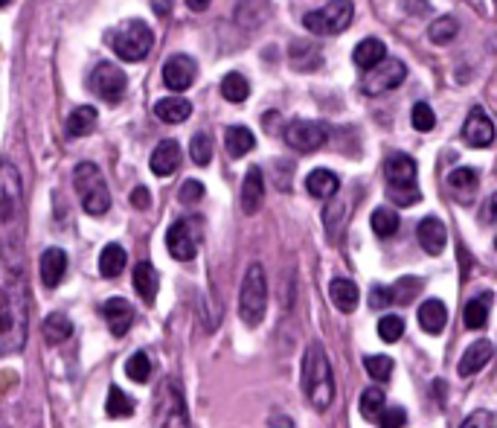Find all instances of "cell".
Returning a JSON list of instances; mask_svg holds the SVG:
<instances>
[{
  "instance_id": "cell-9",
  "label": "cell",
  "mask_w": 497,
  "mask_h": 428,
  "mask_svg": "<svg viewBox=\"0 0 497 428\" xmlns=\"http://www.w3.org/2000/svg\"><path fill=\"white\" fill-rule=\"evenodd\" d=\"M352 15H355L352 0H331L323 9L308 12L303 18V27L312 32V36H340L344 29H349Z\"/></svg>"
},
{
  "instance_id": "cell-36",
  "label": "cell",
  "mask_w": 497,
  "mask_h": 428,
  "mask_svg": "<svg viewBox=\"0 0 497 428\" xmlns=\"http://www.w3.org/2000/svg\"><path fill=\"white\" fill-rule=\"evenodd\" d=\"M457 32H460L457 18L445 15V18H436L434 24L428 27V38L434 41V44H439V47H445V44H451V41L457 38Z\"/></svg>"
},
{
  "instance_id": "cell-27",
  "label": "cell",
  "mask_w": 497,
  "mask_h": 428,
  "mask_svg": "<svg viewBox=\"0 0 497 428\" xmlns=\"http://www.w3.org/2000/svg\"><path fill=\"white\" fill-rule=\"evenodd\" d=\"M134 289L143 300H146L149 306L158 300V292H160V277L158 271H154L151 262H140V266L134 268Z\"/></svg>"
},
{
  "instance_id": "cell-25",
  "label": "cell",
  "mask_w": 497,
  "mask_h": 428,
  "mask_svg": "<svg viewBox=\"0 0 497 428\" xmlns=\"http://www.w3.org/2000/svg\"><path fill=\"white\" fill-rule=\"evenodd\" d=\"M306 190L314 199H335L340 190V178L331 169H312L306 178Z\"/></svg>"
},
{
  "instance_id": "cell-3",
  "label": "cell",
  "mask_w": 497,
  "mask_h": 428,
  "mask_svg": "<svg viewBox=\"0 0 497 428\" xmlns=\"http://www.w3.org/2000/svg\"><path fill=\"white\" fill-rule=\"evenodd\" d=\"M303 393L314 411H329L335 402V373L323 344L312 342L303 356Z\"/></svg>"
},
{
  "instance_id": "cell-1",
  "label": "cell",
  "mask_w": 497,
  "mask_h": 428,
  "mask_svg": "<svg viewBox=\"0 0 497 428\" xmlns=\"http://www.w3.org/2000/svg\"><path fill=\"white\" fill-rule=\"evenodd\" d=\"M27 236V204L20 172L9 160L0 163V262L20 271Z\"/></svg>"
},
{
  "instance_id": "cell-19",
  "label": "cell",
  "mask_w": 497,
  "mask_h": 428,
  "mask_svg": "<svg viewBox=\"0 0 497 428\" xmlns=\"http://www.w3.org/2000/svg\"><path fill=\"white\" fill-rule=\"evenodd\" d=\"M38 268H41V283L47 289H55V285H61L64 274H68V254L61 248H47L41 254Z\"/></svg>"
},
{
  "instance_id": "cell-50",
  "label": "cell",
  "mask_w": 497,
  "mask_h": 428,
  "mask_svg": "<svg viewBox=\"0 0 497 428\" xmlns=\"http://www.w3.org/2000/svg\"><path fill=\"white\" fill-rule=\"evenodd\" d=\"M172 6H175V0H151V9H154V15H172Z\"/></svg>"
},
{
  "instance_id": "cell-41",
  "label": "cell",
  "mask_w": 497,
  "mask_h": 428,
  "mask_svg": "<svg viewBox=\"0 0 497 428\" xmlns=\"http://www.w3.org/2000/svg\"><path fill=\"white\" fill-rule=\"evenodd\" d=\"M379 335H381V342L395 344L404 335V317H399V315H384L381 321H379Z\"/></svg>"
},
{
  "instance_id": "cell-31",
  "label": "cell",
  "mask_w": 497,
  "mask_h": 428,
  "mask_svg": "<svg viewBox=\"0 0 497 428\" xmlns=\"http://www.w3.org/2000/svg\"><path fill=\"white\" fill-rule=\"evenodd\" d=\"M96 119H99V111L94 105H79L76 111L68 117V135L70 137H85L91 135L96 128Z\"/></svg>"
},
{
  "instance_id": "cell-26",
  "label": "cell",
  "mask_w": 497,
  "mask_h": 428,
  "mask_svg": "<svg viewBox=\"0 0 497 428\" xmlns=\"http://www.w3.org/2000/svg\"><path fill=\"white\" fill-rule=\"evenodd\" d=\"M154 114H158V119H163V123L178 126V123H183V119H190L192 105H190V100H183V96H166V100L154 105Z\"/></svg>"
},
{
  "instance_id": "cell-16",
  "label": "cell",
  "mask_w": 497,
  "mask_h": 428,
  "mask_svg": "<svg viewBox=\"0 0 497 428\" xmlns=\"http://www.w3.org/2000/svg\"><path fill=\"white\" fill-rule=\"evenodd\" d=\"M265 202V178L259 167H250L245 181H241V195H239V207L245 216H257L262 210Z\"/></svg>"
},
{
  "instance_id": "cell-24",
  "label": "cell",
  "mask_w": 497,
  "mask_h": 428,
  "mask_svg": "<svg viewBox=\"0 0 497 428\" xmlns=\"http://www.w3.org/2000/svg\"><path fill=\"white\" fill-rule=\"evenodd\" d=\"M329 298L331 303L338 306L340 312H355L358 309V298H361V292H358V285L346 280V277H335L329 283Z\"/></svg>"
},
{
  "instance_id": "cell-33",
  "label": "cell",
  "mask_w": 497,
  "mask_h": 428,
  "mask_svg": "<svg viewBox=\"0 0 497 428\" xmlns=\"http://www.w3.org/2000/svg\"><path fill=\"white\" fill-rule=\"evenodd\" d=\"M489 309H492V292H483L477 294L474 300H468L466 306V326L468 329H483L485 324H489Z\"/></svg>"
},
{
  "instance_id": "cell-49",
  "label": "cell",
  "mask_w": 497,
  "mask_h": 428,
  "mask_svg": "<svg viewBox=\"0 0 497 428\" xmlns=\"http://www.w3.org/2000/svg\"><path fill=\"white\" fill-rule=\"evenodd\" d=\"M131 204H134L137 210H146V207L151 204V195H149L146 186H137V190L131 193Z\"/></svg>"
},
{
  "instance_id": "cell-23",
  "label": "cell",
  "mask_w": 497,
  "mask_h": 428,
  "mask_svg": "<svg viewBox=\"0 0 497 428\" xmlns=\"http://www.w3.org/2000/svg\"><path fill=\"white\" fill-rule=\"evenodd\" d=\"M448 324V309L445 303L436 298H428L422 306H419V326L425 329L428 335H439Z\"/></svg>"
},
{
  "instance_id": "cell-34",
  "label": "cell",
  "mask_w": 497,
  "mask_h": 428,
  "mask_svg": "<svg viewBox=\"0 0 497 428\" xmlns=\"http://www.w3.org/2000/svg\"><path fill=\"white\" fill-rule=\"evenodd\" d=\"M370 225H372V234L375 236L390 239V236H395V230H399L402 222H399V213H395L393 207H375Z\"/></svg>"
},
{
  "instance_id": "cell-21",
  "label": "cell",
  "mask_w": 497,
  "mask_h": 428,
  "mask_svg": "<svg viewBox=\"0 0 497 428\" xmlns=\"http://www.w3.org/2000/svg\"><path fill=\"white\" fill-rule=\"evenodd\" d=\"M477 186H480V181H477V169H468V167H460V169H454L448 175V190H451V195H454V199L460 202V204H474V195H477Z\"/></svg>"
},
{
  "instance_id": "cell-52",
  "label": "cell",
  "mask_w": 497,
  "mask_h": 428,
  "mask_svg": "<svg viewBox=\"0 0 497 428\" xmlns=\"http://www.w3.org/2000/svg\"><path fill=\"white\" fill-rule=\"evenodd\" d=\"M186 6H190L192 12H204V9L209 6V0H186Z\"/></svg>"
},
{
  "instance_id": "cell-5",
  "label": "cell",
  "mask_w": 497,
  "mask_h": 428,
  "mask_svg": "<svg viewBox=\"0 0 497 428\" xmlns=\"http://www.w3.org/2000/svg\"><path fill=\"white\" fill-rule=\"evenodd\" d=\"M105 41L123 62H143L154 44V32L149 29L146 21L131 18V21H123V24H117L114 29H108Z\"/></svg>"
},
{
  "instance_id": "cell-28",
  "label": "cell",
  "mask_w": 497,
  "mask_h": 428,
  "mask_svg": "<svg viewBox=\"0 0 497 428\" xmlns=\"http://www.w3.org/2000/svg\"><path fill=\"white\" fill-rule=\"evenodd\" d=\"M126 262H128L126 248L117 245V243H110V245L102 248V254H99V274L108 277V280H114V277H119V274L126 271Z\"/></svg>"
},
{
  "instance_id": "cell-17",
  "label": "cell",
  "mask_w": 497,
  "mask_h": 428,
  "mask_svg": "<svg viewBox=\"0 0 497 428\" xmlns=\"http://www.w3.org/2000/svg\"><path fill=\"white\" fill-rule=\"evenodd\" d=\"M416 236H419V245H422L425 254L430 257H439L448 245V230L442 225V218L436 216H425L416 227Z\"/></svg>"
},
{
  "instance_id": "cell-11",
  "label": "cell",
  "mask_w": 497,
  "mask_h": 428,
  "mask_svg": "<svg viewBox=\"0 0 497 428\" xmlns=\"http://www.w3.org/2000/svg\"><path fill=\"white\" fill-rule=\"evenodd\" d=\"M87 85H91V91H94L102 103L117 105V103L126 96L128 79H126V73L117 68V64L99 62L96 68L91 70V76H87Z\"/></svg>"
},
{
  "instance_id": "cell-6",
  "label": "cell",
  "mask_w": 497,
  "mask_h": 428,
  "mask_svg": "<svg viewBox=\"0 0 497 428\" xmlns=\"http://www.w3.org/2000/svg\"><path fill=\"white\" fill-rule=\"evenodd\" d=\"M265 309H268V280H265V268L259 262L245 271L241 280V294H239V317L248 326H259Z\"/></svg>"
},
{
  "instance_id": "cell-53",
  "label": "cell",
  "mask_w": 497,
  "mask_h": 428,
  "mask_svg": "<svg viewBox=\"0 0 497 428\" xmlns=\"http://www.w3.org/2000/svg\"><path fill=\"white\" fill-rule=\"evenodd\" d=\"M9 4H12V0H0V6H9Z\"/></svg>"
},
{
  "instance_id": "cell-51",
  "label": "cell",
  "mask_w": 497,
  "mask_h": 428,
  "mask_svg": "<svg viewBox=\"0 0 497 428\" xmlns=\"http://www.w3.org/2000/svg\"><path fill=\"white\" fill-rule=\"evenodd\" d=\"M404 6L411 9L413 15H422V12H428V4H425V0H404Z\"/></svg>"
},
{
  "instance_id": "cell-38",
  "label": "cell",
  "mask_w": 497,
  "mask_h": 428,
  "mask_svg": "<svg viewBox=\"0 0 497 428\" xmlns=\"http://www.w3.org/2000/svg\"><path fill=\"white\" fill-rule=\"evenodd\" d=\"M126 376L131 379V382H137V385H143V382H149V376H151V358H149V353H134L128 361H126Z\"/></svg>"
},
{
  "instance_id": "cell-18",
  "label": "cell",
  "mask_w": 497,
  "mask_h": 428,
  "mask_svg": "<svg viewBox=\"0 0 497 428\" xmlns=\"http://www.w3.org/2000/svg\"><path fill=\"white\" fill-rule=\"evenodd\" d=\"M102 317H105L110 333H114L117 338H123L131 329V324H134V306L123 298H110L102 306Z\"/></svg>"
},
{
  "instance_id": "cell-4",
  "label": "cell",
  "mask_w": 497,
  "mask_h": 428,
  "mask_svg": "<svg viewBox=\"0 0 497 428\" xmlns=\"http://www.w3.org/2000/svg\"><path fill=\"white\" fill-rule=\"evenodd\" d=\"M384 178H387V199L399 207H413L422 202L416 184V160L411 155L395 152L384 160Z\"/></svg>"
},
{
  "instance_id": "cell-13",
  "label": "cell",
  "mask_w": 497,
  "mask_h": 428,
  "mask_svg": "<svg viewBox=\"0 0 497 428\" xmlns=\"http://www.w3.org/2000/svg\"><path fill=\"white\" fill-rule=\"evenodd\" d=\"M329 140V128L317 119H294L285 126V143L294 152H317L323 149Z\"/></svg>"
},
{
  "instance_id": "cell-8",
  "label": "cell",
  "mask_w": 497,
  "mask_h": 428,
  "mask_svg": "<svg viewBox=\"0 0 497 428\" xmlns=\"http://www.w3.org/2000/svg\"><path fill=\"white\" fill-rule=\"evenodd\" d=\"M154 425L166 428L190 425V414H186V399L178 379H163L158 393H154Z\"/></svg>"
},
{
  "instance_id": "cell-40",
  "label": "cell",
  "mask_w": 497,
  "mask_h": 428,
  "mask_svg": "<svg viewBox=\"0 0 497 428\" xmlns=\"http://www.w3.org/2000/svg\"><path fill=\"white\" fill-rule=\"evenodd\" d=\"M190 155L198 167H207L209 160H213V137L207 135V131H198L190 143Z\"/></svg>"
},
{
  "instance_id": "cell-32",
  "label": "cell",
  "mask_w": 497,
  "mask_h": 428,
  "mask_svg": "<svg viewBox=\"0 0 497 428\" xmlns=\"http://www.w3.org/2000/svg\"><path fill=\"white\" fill-rule=\"evenodd\" d=\"M41 333H44V338H47L50 344H61V342H68V338L73 335V324H70V317L53 312V315L44 317Z\"/></svg>"
},
{
  "instance_id": "cell-22",
  "label": "cell",
  "mask_w": 497,
  "mask_h": 428,
  "mask_svg": "<svg viewBox=\"0 0 497 428\" xmlns=\"http://www.w3.org/2000/svg\"><path fill=\"white\" fill-rule=\"evenodd\" d=\"M181 167V143L178 140H160L151 155V172L166 178V175L178 172Z\"/></svg>"
},
{
  "instance_id": "cell-44",
  "label": "cell",
  "mask_w": 497,
  "mask_h": 428,
  "mask_svg": "<svg viewBox=\"0 0 497 428\" xmlns=\"http://www.w3.org/2000/svg\"><path fill=\"white\" fill-rule=\"evenodd\" d=\"M411 123H413L416 131H434V126H436L434 108H430L428 103H416L413 111H411Z\"/></svg>"
},
{
  "instance_id": "cell-47",
  "label": "cell",
  "mask_w": 497,
  "mask_h": 428,
  "mask_svg": "<svg viewBox=\"0 0 497 428\" xmlns=\"http://www.w3.org/2000/svg\"><path fill=\"white\" fill-rule=\"evenodd\" d=\"M494 425H497V420L492 411H477L462 420V428H494Z\"/></svg>"
},
{
  "instance_id": "cell-37",
  "label": "cell",
  "mask_w": 497,
  "mask_h": 428,
  "mask_svg": "<svg viewBox=\"0 0 497 428\" xmlns=\"http://www.w3.org/2000/svg\"><path fill=\"white\" fill-rule=\"evenodd\" d=\"M384 405H387V397H384L381 388H367V391L361 393V414H363V420L379 423V414L384 411Z\"/></svg>"
},
{
  "instance_id": "cell-30",
  "label": "cell",
  "mask_w": 497,
  "mask_h": 428,
  "mask_svg": "<svg viewBox=\"0 0 497 428\" xmlns=\"http://www.w3.org/2000/svg\"><path fill=\"white\" fill-rule=\"evenodd\" d=\"M224 146L233 158H241V155H248V152H253L257 137H253V131L248 126H230L224 135Z\"/></svg>"
},
{
  "instance_id": "cell-14",
  "label": "cell",
  "mask_w": 497,
  "mask_h": 428,
  "mask_svg": "<svg viewBox=\"0 0 497 428\" xmlns=\"http://www.w3.org/2000/svg\"><path fill=\"white\" fill-rule=\"evenodd\" d=\"M163 82L169 91L183 94L195 82V62L190 56H183V53H175V56L163 62Z\"/></svg>"
},
{
  "instance_id": "cell-46",
  "label": "cell",
  "mask_w": 497,
  "mask_h": 428,
  "mask_svg": "<svg viewBox=\"0 0 497 428\" xmlns=\"http://www.w3.org/2000/svg\"><path fill=\"white\" fill-rule=\"evenodd\" d=\"M379 423L384 428H399V425L407 423V411L404 408H387V405H384V411L379 414Z\"/></svg>"
},
{
  "instance_id": "cell-12",
  "label": "cell",
  "mask_w": 497,
  "mask_h": 428,
  "mask_svg": "<svg viewBox=\"0 0 497 428\" xmlns=\"http://www.w3.org/2000/svg\"><path fill=\"white\" fill-rule=\"evenodd\" d=\"M363 73H367L363 76V94L379 96V94H387V91H395V87L404 82L407 68H404V62L384 56L375 68L363 70Z\"/></svg>"
},
{
  "instance_id": "cell-7",
  "label": "cell",
  "mask_w": 497,
  "mask_h": 428,
  "mask_svg": "<svg viewBox=\"0 0 497 428\" xmlns=\"http://www.w3.org/2000/svg\"><path fill=\"white\" fill-rule=\"evenodd\" d=\"M73 184L79 190L82 210L87 216H105L110 210V190L102 181V172H99L96 163H79L73 172Z\"/></svg>"
},
{
  "instance_id": "cell-20",
  "label": "cell",
  "mask_w": 497,
  "mask_h": 428,
  "mask_svg": "<svg viewBox=\"0 0 497 428\" xmlns=\"http://www.w3.org/2000/svg\"><path fill=\"white\" fill-rule=\"evenodd\" d=\"M492 356H494V344L489 342V338H480V342H474L466 350V353H462V358H460V367H457L460 376L468 379V376H474V373H480L492 361Z\"/></svg>"
},
{
  "instance_id": "cell-10",
  "label": "cell",
  "mask_w": 497,
  "mask_h": 428,
  "mask_svg": "<svg viewBox=\"0 0 497 428\" xmlns=\"http://www.w3.org/2000/svg\"><path fill=\"white\" fill-rule=\"evenodd\" d=\"M201 236H204V222H201V218L183 216V218H178V222L169 227V234H166V248H169L172 259L190 262L198 254Z\"/></svg>"
},
{
  "instance_id": "cell-42",
  "label": "cell",
  "mask_w": 497,
  "mask_h": 428,
  "mask_svg": "<svg viewBox=\"0 0 497 428\" xmlns=\"http://www.w3.org/2000/svg\"><path fill=\"white\" fill-rule=\"evenodd\" d=\"M390 292H393V303H413V298L419 292H422V280H416V277H404L399 280L395 285H390Z\"/></svg>"
},
{
  "instance_id": "cell-43",
  "label": "cell",
  "mask_w": 497,
  "mask_h": 428,
  "mask_svg": "<svg viewBox=\"0 0 497 428\" xmlns=\"http://www.w3.org/2000/svg\"><path fill=\"white\" fill-rule=\"evenodd\" d=\"M363 367L375 382H387L393 376V358L390 356H367L363 358Z\"/></svg>"
},
{
  "instance_id": "cell-29",
  "label": "cell",
  "mask_w": 497,
  "mask_h": 428,
  "mask_svg": "<svg viewBox=\"0 0 497 428\" xmlns=\"http://www.w3.org/2000/svg\"><path fill=\"white\" fill-rule=\"evenodd\" d=\"M384 56H387L384 41H379V38H363V41L358 44V47H355V53H352V62H355V68L370 70V68H375V64H379Z\"/></svg>"
},
{
  "instance_id": "cell-45",
  "label": "cell",
  "mask_w": 497,
  "mask_h": 428,
  "mask_svg": "<svg viewBox=\"0 0 497 428\" xmlns=\"http://www.w3.org/2000/svg\"><path fill=\"white\" fill-rule=\"evenodd\" d=\"M198 199H204V184L195 181V178L183 181L181 193H178V202H181V204H192V202H198Z\"/></svg>"
},
{
  "instance_id": "cell-2",
  "label": "cell",
  "mask_w": 497,
  "mask_h": 428,
  "mask_svg": "<svg viewBox=\"0 0 497 428\" xmlns=\"http://www.w3.org/2000/svg\"><path fill=\"white\" fill-rule=\"evenodd\" d=\"M29 294L18 268H0V358L18 356L27 347Z\"/></svg>"
},
{
  "instance_id": "cell-15",
  "label": "cell",
  "mask_w": 497,
  "mask_h": 428,
  "mask_svg": "<svg viewBox=\"0 0 497 428\" xmlns=\"http://www.w3.org/2000/svg\"><path fill=\"white\" fill-rule=\"evenodd\" d=\"M462 140L474 149H485L492 146L494 140V123L483 108H471V114L466 117V126H462Z\"/></svg>"
},
{
  "instance_id": "cell-39",
  "label": "cell",
  "mask_w": 497,
  "mask_h": 428,
  "mask_svg": "<svg viewBox=\"0 0 497 428\" xmlns=\"http://www.w3.org/2000/svg\"><path fill=\"white\" fill-rule=\"evenodd\" d=\"M105 411H108V416H114V420H117V416H131V414H134V399L126 397L119 388H110Z\"/></svg>"
},
{
  "instance_id": "cell-35",
  "label": "cell",
  "mask_w": 497,
  "mask_h": 428,
  "mask_svg": "<svg viewBox=\"0 0 497 428\" xmlns=\"http://www.w3.org/2000/svg\"><path fill=\"white\" fill-rule=\"evenodd\" d=\"M221 96H224L227 103H245L250 96V85L241 73H227L224 79H221Z\"/></svg>"
},
{
  "instance_id": "cell-48",
  "label": "cell",
  "mask_w": 497,
  "mask_h": 428,
  "mask_svg": "<svg viewBox=\"0 0 497 428\" xmlns=\"http://www.w3.org/2000/svg\"><path fill=\"white\" fill-rule=\"evenodd\" d=\"M387 303H393L390 285H375V289H372V298H370V306H372V309H381V306H387Z\"/></svg>"
}]
</instances>
